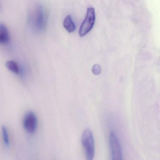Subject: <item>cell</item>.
I'll list each match as a JSON object with an SVG mask.
<instances>
[{
  "mask_svg": "<svg viewBox=\"0 0 160 160\" xmlns=\"http://www.w3.org/2000/svg\"><path fill=\"white\" fill-rule=\"evenodd\" d=\"M81 142L87 160H93L95 155V143L93 134L89 129L84 130L81 136Z\"/></svg>",
  "mask_w": 160,
  "mask_h": 160,
  "instance_id": "1",
  "label": "cell"
},
{
  "mask_svg": "<svg viewBox=\"0 0 160 160\" xmlns=\"http://www.w3.org/2000/svg\"><path fill=\"white\" fill-rule=\"evenodd\" d=\"M109 139L111 160H123L121 144L115 133H110Z\"/></svg>",
  "mask_w": 160,
  "mask_h": 160,
  "instance_id": "2",
  "label": "cell"
},
{
  "mask_svg": "<svg viewBox=\"0 0 160 160\" xmlns=\"http://www.w3.org/2000/svg\"><path fill=\"white\" fill-rule=\"evenodd\" d=\"M95 20V11L94 8L89 7L87 10L86 18L79 29V34L80 36H84L92 29L94 25Z\"/></svg>",
  "mask_w": 160,
  "mask_h": 160,
  "instance_id": "3",
  "label": "cell"
},
{
  "mask_svg": "<svg viewBox=\"0 0 160 160\" xmlns=\"http://www.w3.org/2000/svg\"><path fill=\"white\" fill-rule=\"evenodd\" d=\"M37 124L38 120L35 114L32 111L28 112L23 120V125L26 131L30 133H33L37 129Z\"/></svg>",
  "mask_w": 160,
  "mask_h": 160,
  "instance_id": "4",
  "label": "cell"
},
{
  "mask_svg": "<svg viewBox=\"0 0 160 160\" xmlns=\"http://www.w3.org/2000/svg\"><path fill=\"white\" fill-rule=\"evenodd\" d=\"M35 24L36 28L39 30L44 29L45 27V14L43 8L41 5H38L36 7Z\"/></svg>",
  "mask_w": 160,
  "mask_h": 160,
  "instance_id": "5",
  "label": "cell"
},
{
  "mask_svg": "<svg viewBox=\"0 0 160 160\" xmlns=\"http://www.w3.org/2000/svg\"><path fill=\"white\" fill-rule=\"evenodd\" d=\"M10 40L9 30L6 26L2 23H0V44H6Z\"/></svg>",
  "mask_w": 160,
  "mask_h": 160,
  "instance_id": "6",
  "label": "cell"
},
{
  "mask_svg": "<svg viewBox=\"0 0 160 160\" xmlns=\"http://www.w3.org/2000/svg\"><path fill=\"white\" fill-rule=\"evenodd\" d=\"M63 25L65 29L69 32H72L76 29V26L74 22L70 15H68L63 20Z\"/></svg>",
  "mask_w": 160,
  "mask_h": 160,
  "instance_id": "7",
  "label": "cell"
},
{
  "mask_svg": "<svg viewBox=\"0 0 160 160\" xmlns=\"http://www.w3.org/2000/svg\"><path fill=\"white\" fill-rule=\"evenodd\" d=\"M5 65L7 69L12 72L18 74L19 72V67L18 64L14 61H8L5 63Z\"/></svg>",
  "mask_w": 160,
  "mask_h": 160,
  "instance_id": "8",
  "label": "cell"
},
{
  "mask_svg": "<svg viewBox=\"0 0 160 160\" xmlns=\"http://www.w3.org/2000/svg\"><path fill=\"white\" fill-rule=\"evenodd\" d=\"M2 137H3V141L6 145H9V137L8 131L5 126L2 127Z\"/></svg>",
  "mask_w": 160,
  "mask_h": 160,
  "instance_id": "9",
  "label": "cell"
},
{
  "mask_svg": "<svg viewBox=\"0 0 160 160\" xmlns=\"http://www.w3.org/2000/svg\"><path fill=\"white\" fill-rule=\"evenodd\" d=\"M102 68L99 64H95L92 66V72L95 75H99L101 73Z\"/></svg>",
  "mask_w": 160,
  "mask_h": 160,
  "instance_id": "10",
  "label": "cell"
}]
</instances>
